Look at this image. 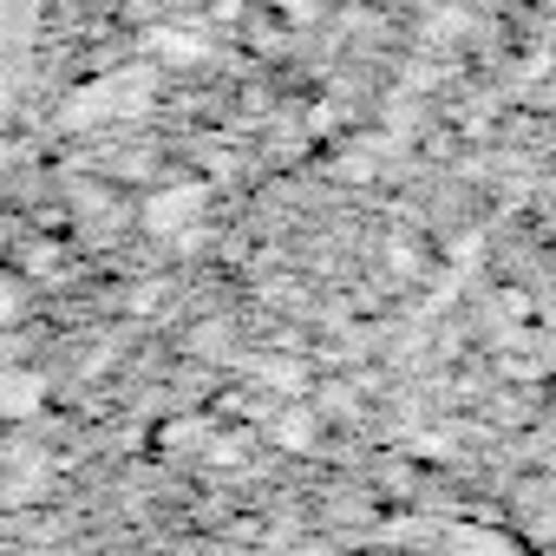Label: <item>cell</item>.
I'll return each mask as SVG.
<instances>
[{
    "mask_svg": "<svg viewBox=\"0 0 556 556\" xmlns=\"http://www.w3.org/2000/svg\"><path fill=\"white\" fill-rule=\"evenodd\" d=\"M157 53H170V60H197L203 47H197V40H184V34H157Z\"/></svg>",
    "mask_w": 556,
    "mask_h": 556,
    "instance_id": "cell-1",
    "label": "cell"
}]
</instances>
